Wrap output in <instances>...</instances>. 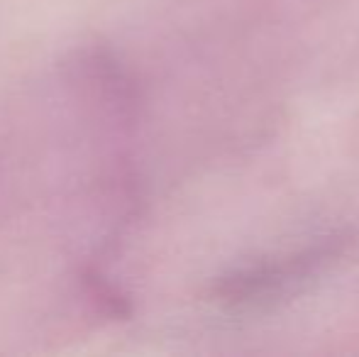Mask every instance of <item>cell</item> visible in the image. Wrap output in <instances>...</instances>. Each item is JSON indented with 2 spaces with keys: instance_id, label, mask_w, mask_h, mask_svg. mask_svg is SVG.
I'll return each instance as SVG.
<instances>
[{
  "instance_id": "1",
  "label": "cell",
  "mask_w": 359,
  "mask_h": 357,
  "mask_svg": "<svg viewBox=\"0 0 359 357\" xmlns=\"http://www.w3.org/2000/svg\"><path fill=\"white\" fill-rule=\"evenodd\" d=\"M352 243V235L340 233L296 252L250 264L220 281L217 299L232 309H266L271 304H281L345 260Z\"/></svg>"
}]
</instances>
